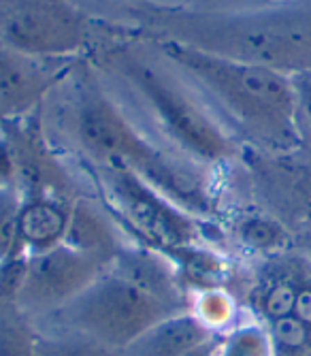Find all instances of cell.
Wrapping results in <instances>:
<instances>
[{"mask_svg":"<svg viewBox=\"0 0 311 356\" xmlns=\"http://www.w3.org/2000/svg\"><path fill=\"white\" fill-rule=\"evenodd\" d=\"M137 17L153 32L151 39H171L288 77L311 71V7L220 11L158 5L137 11Z\"/></svg>","mask_w":311,"mask_h":356,"instance_id":"6da1fadb","label":"cell"},{"mask_svg":"<svg viewBox=\"0 0 311 356\" xmlns=\"http://www.w3.org/2000/svg\"><path fill=\"white\" fill-rule=\"evenodd\" d=\"M153 47L237 133L271 152H292L301 143L299 103L292 77L209 54L171 39H151Z\"/></svg>","mask_w":311,"mask_h":356,"instance_id":"7a4b0ae2","label":"cell"},{"mask_svg":"<svg viewBox=\"0 0 311 356\" xmlns=\"http://www.w3.org/2000/svg\"><path fill=\"white\" fill-rule=\"evenodd\" d=\"M73 133L94 165H121L192 216H215L213 194L196 163L147 139L90 73L79 81Z\"/></svg>","mask_w":311,"mask_h":356,"instance_id":"3957f363","label":"cell"},{"mask_svg":"<svg viewBox=\"0 0 311 356\" xmlns=\"http://www.w3.org/2000/svg\"><path fill=\"white\" fill-rule=\"evenodd\" d=\"M105 62L113 75L137 92L162 135L188 160L224 165L239 154V143L224 122L175 69H167L162 56L151 58L135 43H119L105 51Z\"/></svg>","mask_w":311,"mask_h":356,"instance_id":"277c9868","label":"cell"},{"mask_svg":"<svg viewBox=\"0 0 311 356\" xmlns=\"http://www.w3.org/2000/svg\"><path fill=\"white\" fill-rule=\"evenodd\" d=\"M267 329L275 356H311V261L301 252L264 256L239 299Z\"/></svg>","mask_w":311,"mask_h":356,"instance_id":"5b68a950","label":"cell"},{"mask_svg":"<svg viewBox=\"0 0 311 356\" xmlns=\"http://www.w3.org/2000/svg\"><path fill=\"white\" fill-rule=\"evenodd\" d=\"M173 314L179 312L107 269L81 295L39 322L37 327L81 333L109 348L126 350Z\"/></svg>","mask_w":311,"mask_h":356,"instance_id":"8992f818","label":"cell"},{"mask_svg":"<svg viewBox=\"0 0 311 356\" xmlns=\"http://www.w3.org/2000/svg\"><path fill=\"white\" fill-rule=\"evenodd\" d=\"M96 171L115 216L139 235L141 245L167 254L203 243L199 218L173 203L137 173L121 165H96Z\"/></svg>","mask_w":311,"mask_h":356,"instance_id":"52a82bcc","label":"cell"},{"mask_svg":"<svg viewBox=\"0 0 311 356\" xmlns=\"http://www.w3.org/2000/svg\"><path fill=\"white\" fill-rule=\"evenodd\" d=\"M87 37L85 17L67 0H0V41L22 54L62 60Z\"/></svg>","mask_w":311,"mask_h":356,"instance_id":"ba28073f","label":"cell"},{"mask_svg":"<svg viewBox=\"0 0 311 356\" xmlns=\"http://www.w3.org/2000/svg\"><path fill=\"white\" fill-rule=\"evenodd\" d=\"M107 269L105 263L65 241L41 252H30L17 305L39 325L81 295Z\"/></svg>","mask_w":311,"mask_h":356,"instance_id":"9c48e42d","label":"cell"},{"mask_svg":"<svg viewBox=\"0 0 311 356\" xmlns=\"http://www.w3.org/2000/svg\"><path fill=\"white\" fill-rule=\"evenodd\" d=\"M15 165V190L22 201L71 197V177L45 143L39 124L33 120H7L3 126Z\"/></svg>","mask_w":311,"mask_h":356,"instance_id":"30bf717a","label":"cell"},{"mask_svg":"<svg viewBox=\"0 0 311 356\" xmlns=\"http://www.w3.org/2000/svg\"><path fill=\"white\" fill-rule=\"evenodd\" d=\"M53 62L60 60L28 56L0 41V105L11 118L26 115L60 79Z\"/></svg>","mask_w":311,"mask_h":356,"instance_id":"8fae6325","label":"cell"},{"mask_svg":"<svg viewBox=\"0 0 311 356\" xmlns=\"http://www.w3.org/2000/svg\"><path fill=\"white\" fill-rule=\"evenodd\" d=\"M109 269L175 312L190 309V293L181 284L171 258L158 250L147 245H121Z\"/></svg>","mask_w":311,"mask_h":356,"instance_id":"7c38bea8","label":"cell"},{"mask_svg":"<svg viewBox=\"0 0 311 356\" xmlns=\"http://www.w3.org/2000/svg\"><path fill=\"white\" fill-rule=\"evenodd\" d=\"M213 337L217 335H213L188 309L158 322L153 329H149L143 337L124 350V356H185Z\"/></svg>","mask_w":311,"mask_h":356,"instance_id":"4fadbf2b","label":"cell"},{"mask_svg":"<svg viewBox=\"0 0 311 356\" xmlns=\"http://www.w3.org/2000/svg\"><path fill=\"white\" fill-rule=\"evenodd\" d=\"M65 243L96 258V261L105 263L107 267H111L113 258L121 250V241L111 220L94 203L85 199H75L71 205Z\"/></svg>","mask_w":311,"mask_h":356,"instance_id":"5bb4252c","label":"cell"},{"mask_svg":"<svg viewBox=\"0 0 311 356\" xmlns=\"http://www.w3.org/2000/svg\"><path fill=\"white\" fill-rule=\"evenodd\" d=\"M73 201L65 199H30L22 201L19 235L30 252H41L65 241Z\"/></svg>","mask_w":311,"mask_h":356,"instance_id":"9a60e30c","label":"cell"},{"mask_svg":"<svg viewBox=\"0 0 311 356\" xmlns=\"http://www.w3.org/2000/svg\"><path fill=\"white\" fill-rule=\"evenodd\" d=\"M190 312L213 333L222 335L245 316L239 299L226 286L201 290L190 295Z\"/></svg>","mask_w":311,"mask_h":356,"instance_id":"2e32d148","label":"cell"},{"mask_svg":"<svg viewBox=\"0 0 311 356\" xmlns=\"http://www.w3.org/2000/svg\"><path fill=\"white\" fill-rule=\"evenodd\" d=\"M39 329L15 303L0 299V356H37Z\"/></svg>","mask_w":311,"mask_h":356,"instance_id":"e0dca14e","label":"cell"},{"mask_svg":"<svg viewBox=\"0 0 311 356\" xmlns=\"http://www.w3.org/2000/svg\"><path fill=\"white\" fill-rule=\"evenodd\" d=\"M37 356H124V350L109 348L81 333L37 327Z\"/></svg>","mask_w":311,"mask_h":356,"instance_id":"ac0fdd59","label":"cell"},{"mask_svg":"<svg viewBox=\"0 0 311 356\" xmlns=\"http://www.w3.org/2000/svg\"><path fill=\"white\" fill-rule=\"evenodd\" d=\"M213 356H275V350L260 322L243 316L233 329L217 335Z\"/></svg>","mask_w":311,"mask_h":356,"instance_id":"d6986e66","label":"cell"},{"mask_svg":"<svg viewBox=\"0 0 311 356\" xmlns=\"http://www.w3.org/2000/svg\"><path fill=\"white\" fill-rule=\"evenodd\" d=\"M237 239L252 252L273 256L288 250V233L275 218L269 216H247L237 226Z\"/></svg>","mask_w":311,"mask_h":356,"instance_id":"ffe728a7","label":"cell"},{"mask_svg":"<svg viewBox=\"0 0 311 356\" xmlns=\"http://www.w3.org/2000/svg\"><path fill=\"white\" fill-rule=\"evenodd\" d=\"M22 199L17 190L0 186V263L28 254L19 235Z\"/></svg>","mask_w":311,"mask_h":356,"instance_id":"44dd1931","label":"cell"},{"mask_svg":"<svg viewBox=\"0 0 311 356\" xmlns=\"http://www.w3.org/2000/svg\"><path fill=\"white\" fill-rule=\"evenodd\" d=\"M292 86L296 92L299 115H303L311 124V71L292 75Z\"/></svg>","mask_w":311,"mask_h":356,"instance_id":"7402d4cb","label":"cell"},{"mask_svg":"<svg viewBox=\"0 0 311 356\" xmlns=\"http://www.w3.org/2000/svg\"><path fill=\"white\" fill-rule=\"evenodd\" d=\"M296 252H301L303 256H307L309 261H311V224L305 229L303 237L296 241Z\"/></svg>","mask_w":311,"mask_h":356,"instance_id":"603a6c76","label":"cell"},{"mask_svg":"<svg viewBox=\"0 0 311 356\" xmlns=\"http://www.w3.org/2000/svg\"><path fill=\"white\" fill-rule=\"evenodd\" d=\"M215 346H217V337H213V339L201 343L199 348H194L192 352H188L185 356H213V354H215Z\"/></svg>","mask_w":311,"mask_h":356,"instance_id":"cb8c5ba5","label":"cell"},{"mask_svg":"<svg viewBox=\"0 0 311 356\" xmlns=\"http://www.w3.org/2000/svg\"><path fill=\"white\" fill-rule=\"evenodd\" d=\"M7 120H11V115H9V111L3 105H0V128L7 124Z\"/></svg>","mask_w":311,"mask_h":356,"instance_id":"d4e9b609","label":"cell"}]
</instances>
